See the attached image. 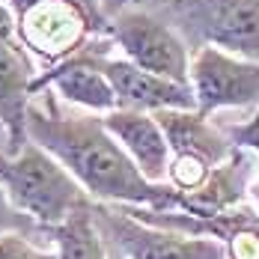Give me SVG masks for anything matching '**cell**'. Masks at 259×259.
<instances>
[{
    "instance_id": "cell-10",
    "label": "cell",
    "mask_w": 259,
    "mask_h": 259,
    "mask_svg": "<svg viewBox=\"0 0 259 259\" xmlns=\"http://www.w3.org/2000/svg\"><path fill=\"white\" fill-rule=\"evenodd\" d=\"M99 66L110 80V87L116 93V104L122 110L161 113V110L197 107L188 83H176V80L161 78L155 72H146V69L128 63L125 57H110V51H99Z\"/></svg>"
},
{
    "instance_id": "cell-18",
    "label": "cell",
    "mask_w": 259,
    "mask_h": 259,
    "mask_svg": "<svg viewBox=\"0 0 259 259\" xmlns=\"http://www.w3.org/2000/svg\"><path fill=\"white\" fill-rule=\"evenodd\" d=\"M6 233L42 235V230H39L27 214H21L18 208L12 206V200L6 197V191H3V185H0V235H6Z\"/></svg>"
},
{
    "instance_id": "cell-7",
    "label": "cell",
    "mask_w": 259,
    "mask_h": 259,
    "mask_svg": "<svg viewBox=\"0 0 259 259\" xmlns=\"http://www.w3.org/2000/svg\"><path fill=\"white\" fill-rule=\"evenodd\" d=\"M188 87L194 93L197 110L208 116L218 110L259 107V63L224 48L200 45L191 54Z\"/></svg>"
},
{
    "instance_id": "cell-21",
    "label": "cell",
    "mask_w": 259,
    "mask_h": 259,
    "mask_svg": "<svg viewBox=\"0 0 259 259\" xmlns=\"http://www.w3.org/2000/svg\"><path fill=\"white\" fill-rule=\"evenodd\" d=\"M0 152H9V134L3 125H0Z\"/></svg>"
},
{
    "instance_id": "cell-6",
    "label": "cell",
    "mask_w": 259,
    "mask_h": 259,
    "mask_svg": "<svg viewBox=\"0 0 259 259\" xmlns=\"http://www.w3.org/2000/svg\"><path fill=\"white\" fill-rule=\"evenodd\" d=\"M96 221L107 247H113L122 259H227L221 238L152 227L122 206L96 203Z\"/></svg>"
},
{
    "instance_id": "cell-12",
    "label": "cell",
    "mask_w": 259,
    "mask_h": 259,
    "mask_svg": "<svg viewBox=\"0 0 259 259\" xmlns=\"http://www.w3.org/2000/svg\"><path fill=\"white\" fill-rule=\"evenodd\" d=\"M36 78L39 66L24 45L0 39V125L9 134L6 155H15L27 143V113L36 99L33 93Z\"/></svg>"
},
{
    "instance_id": "cell-3",
    "label": "cell",
    "mask_w": 259,
    "mask_h": 259,
    "mask_svg": "<svg viewBox=\"0 0 259 259\" xmlns=\"http://www.w3.org/2000/svg\"><path fill=\"white\" fill-rule=\"evenodd\" d=\"M15 18L18 42L45 69L80 54L104 33L102 9L90 0H36Z\"/></svg>"
},
{
    "instance_id": "cell-19",
    "label": "cell",
    "mask_w": 259,
    "mask_h": 259,
    "mask_svg": "<svg viewBox=\"0 0 259 259\" xmlns=\"http://www.w3.org/2000/svg\"><path fill=\"white\" fill-rule=\"evenodd\" d=\"M0 39L18 42V18H15V12L6 0H0Z\"/></svg>"
},
{
    "instance_id": "cell-9",
    "label": "cell",
    "mask_w": 259,
    "mask_h": 259,
    "mask_svg": "<svg viewBox=\"0 0 259 259\" xmlns=\"http://www.w3.org/2000/svg\"><path fill=\"white\" fill-rule=\"evenodd\" d=\"M128 208L134 218L152 224V227H167V230H182V233H200L214 235L224 241L227 259H259V211L253 206H238L211 218H197L188 211H158V208Z\"/></svg>"
},
{
    "instance_id": "cell-20",
    "label": "cell",
    "mask_w": 259,
    "mask_h": 259,
    "mask_svg": "<svg viewBox=\"0 0 259 259\" xmlns=\"http://www.w3.org/2000/svg\"><path fill=\"white\" fill-rule=\"evenodd\" d=\"M140 3H146V0H99V9H102L104 21H107V18H110V15H116V12L140 9Z\"/></svg>"
},
{
    "instance_id": "cell-17",
    "label": "cell",
    "mask_w": 259,
    "mask_h": 259,
    "mask_svg": "<svg viewBox=\"0 0 259 259\" xmlns=\"http://www.w3.org/2000/svg\"><path fill=\"white\" fill-rule=\"evenodd\" d=\"M227 134H230V140H233L235 146H244V149L256 152V158H259V107L253 110V116L247 122L230 125ZM250 200H253V208L259 211V173H256V179H253V185H250Z\"/></svg>"
},
{
    "instance_id": "cell-2",
    "label": "cell",
    "mask_w": 259,
    "mask_h": 259,
    "mask_svg": "<svg viewBox=\"0 0 259 259\" xmlns=\"http://www.w3.org/2000/svg\"><path fill=\"white\" fill-rule=\"evenodd\" d=\"M0 185L12 206L27 214L45 235L75 208L93 203L75 176L42 146L27 140L15 155L0 152Z\"/></svg>"
},
{
    "instance_id": "cell-11",
    "label": "cell",
    "mask_w": 259,
    "mask_h": 259,
    "mask_svg": "<svg viewBox=\"0 0 259 259\" xmlns=\"http://www.w3.org/2000/svg\"><path fill=\"white\" fill-rule=\"evenodd\" d=\"M102 122L146 179L158 182V185H167L173 149H170V140H167V134H164L155 113L116 107V110L104 113Z\"/></svg>"
},
{
    "instance_id": "cell-1",
    "label": "cell",
    "mask_w": 259,
    "mask_h": 259,
    "mask_svg": "<svg viewBox=\"0 0 259 259\" xmlns=\"http://www.w3.org/2000/svg\"><path fill=\"white\" fill-rule=\"evenodd\" d=\"M27 140L51 152L93 203L104 206H134L158 211H185V197L170 185L149 182L125 149L110 137L99 113L78 107H60L48 99L39 104L33 99L27 113Z\"/></svg>"
},
{
    "instance_id": "cell-15",
    "label": "cell",
    "mask_w": 259,
    "mask_h": 259,
    "mask_svg": "<svg viewBox=\"0 0 259 259\" xmlns=\"http://www.w3.org/2000/svg\"><path fill=\"white\" fill-rule=\"evenodd\" d=\"M57 259H110V247L96 221V203L75 208L63 224L45 230Z\"/></svg>"
},
{
    "instance_id": "cell-14",
    "label": "cell",
    "mask_w": 259,
    "mask_h": 259,
    "mask_svg": "<svg viewBox=\"0 0 259 259\" xmlns=\"http://www.w3.org/2000/svg\"><path fill=\"white\" fill-rule=\"evenodd\" d=\"M161 128L170 140L173 155H194L208 164H224L235 152V143L224 128H218L208 113L191 107V110H161L155 113Z\"/></svg>"
},
{
    "instance_id": "cell-16",
    "label": "cell",
    "mask_w": 259,
    "mask_h": 259,
    "mask_svg": "<svg viewBox=\"0 0 259 259\" xmlns=\"http://www.w3.org/2000/svg\"><path fill=\"white\" fill-rule=\"evenodd\" d=\"M0 259H57L54 247L36 241V235L6 233L0 235Z\"/></svg>"
},
{
    "instance_id": "cell-8",
    "label": "cell",
    "mask_w": 259,
    "mask_h": 259,
    "mask_svg": "<svg viewBox=\"0 0 259 259\" xmlns=\"http://www.w3.org/2000/svg\"><path fill=\"white\" fill-rule=\"evenodd\" d=\"M110 48L113 42L107 36H96L80 54L57 63L51 69H42L33 83V93L39 96L42 90H51L63 104L87 110V113H99V116L116 110L119 107L116 93L99 66V51H110Z\"/></svg>"
},
{
    "instance_id": "cell-4",
    "label": "cell",
    "mask_w": 259,
    "mask_h": 259,
    "mask_svg": "<svg viewBox=\"0 0 259 259\" xmlns=\"http://www.w3.org/2000/svg\"><path fill=\"white\" fill-rule=\"evenodd\" d=\"M167 15L188 45H211L259 63V0H170Z\"/></svg>"
},
{
    "instance_id": "cell-22",
    "label": "cell",
    "mask_w": 259,
    "mask_h": 259,
    "mask_svg": "<svg viewBox=\"0 0 259 259\" xmlns=\"http://www.w3.org/2000/svg\"><path fill=\"white\" fill-rule=\"evenodd\" d=\"M110 259H122V256H119V253H116V250H113V247H110Z\"/></svg>"
},
{
    "instance_id": "cell-5",
    "label": "cell",
    "mask_w": 259,
    "mask_h": 259,
    "mask_svg": "<svg viewBox=\"0 0 259 259\" xmlns=\"http://www.w3.org/2000/svg\"><path fill=\"white\" fill-rule=\"evenodd\" d=\"M102 36H107L119 57H125L128 63L176 83H188L194 48L170 21L146 9H125L104 21Z\"/></svg>"
},
{
    "instance_id": "cell-13",
    "label": "cell",
    "mask_w": 259,
    "mask_h": 259,
    "mask_svg": "<svg viewBox=\"0 0 259 259\" xmlns=\"http://www.w3.org/2000/svg\"><path fill=\"white\" fill-rule=\"evenodd\" d=\"M259 173V158L256 152L235 146V152L224 164L214 167V173L208 176V182L188 197V214L197 218H211L221 211L244 206V200L250 197V185Z\"/></svg>"
}]
</instances>
